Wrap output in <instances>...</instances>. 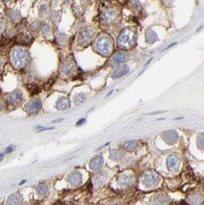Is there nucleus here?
<instances>
[{"label":"nucleus","instance_id":"nucleus-1","mask_svg":"<svg viewBox=\"0 0 204 205\" xmlns=\"http://www.w3.org/2000/svg\"><path fill=\"white\" fill-rule=\"evenodd\" d=\"M11 62L12 64L17 67H25L29 62V55L27 50L23 48H14L11 52Z\"/></svg>","mask_w":204,"mask_h":205},{"label":"nucleus","instance_id":"nucleus-2","mask_svg":"<svg viewBox=\"0 0 204 205\" xmlns=\"http://www.w3.org/2000/svg\"><path fill=\"white\" fill-rule=\"evenodd\" d=\"M97 49L101 55L109 56L112 53V50H113L112 39L108 36H104V37H101L100 39H98V41L97 43Z\"/></svg>","mask_w":204,"mask_h":205},{"label":"nucleus","instance_id":"nucleus-3","mask_svg":"<svg viewBox=\"0 0 204 205\" xmlns=\"http://www.w3.org/2000/svg\"><path fill=\"white\" fill-rule=\"evenodd\" d=\"M142 182L147 187H155L160 183V178L155 174L148 173L143 177Z\"/></svg>","mask_w":204,"mask_h":205},{"label":"nucleus","instance_id":"nucleus-4","mask_svg":"<svg viewBox=\"0 0 204 205\" xmlns=\"http://www.w3.org/2000/svg\"><path fill=\"white\" fill-rule=\"evenodd\" d=\"M131 43V33L128 31H124L118 37V45L123 48H128Z\"/></svg>","mask_w":204,"mask_h":205},{"label":"nucleus","instance_id":"nucleus-5","mask_svg":"<svg viewBox=\"0 0 204 205\" xmlns=\"http://www.w3.org/2000/svg\"><path fill=\"white\" fill-rule=\"evenodd\" d=\"M181 164V157L178 156L177 154H171L168 156L167 161H166V166L167 168L171 171L176 170Z\"/></svg>","mask_w":204,"mask_h":205},{"label":"nucleus","instance_id":"nucleus-6","mask_svg":"<svg viewBox=\"0 0 204 205\" xmlns=\"http://www.w3.org/2000/svg\"><path fill=\"white\" fill-rule=\"evenodd\" d=\"M67 180H68L69 183L71 184V186L77 187V186H80L82 182V176L78 171H74L68 176Z\"/></svg>","mask_w":204,"mask_h":205},{"label":"nucleus","instance_id":"nucleus-7","mask_svg":"<svg viewBox=\"0 0 204 205\" xmlns=\"http://www.w3.org/2000/svg\"><path fill=\"white\" fill-rule=\"evenodd\" d=\"M7 100H8V102L10 104H12V105L18 104L19 102H21L23 100V94L19 90L13 91V92H11L10 94L8 95Z\"/></svg>","mask_w":204,"mask_h":205},{"label":"nucleus","instance_id":"nucleus-8","mask_svg":"<svg viewBox=\"0 0 204 205\" xmlns=\"http://www.w3.org/2000/svg\"><path fill=\"white\" fill-rule=\"evenodd\" d=\"M118 182L122 187H131L135 182V177L133 175H122L118 179Z\"/></svg>","mask_w":204,"mask_h":205},{"label":"nucleus","instance_id":"nucleus-9","mask_svg":"<svg viewBox=\"0 0 204 205\" xmlns=\"http://www.w3.org/2000/svg\"><path fill=\"white\" fill-rule=\"evenodd\" d=\"M94 36V31H91V29H86V31H82L80 34V38H78V42H80L81 45L82 46H86L92 41Z\"/></svg>","mask_w":204,"mask_h":205},{"label":"nucleus","instance_id":"nucleus-10","mask_svg":"<svg viewBox=\"0 0 204 205\" xmlns=\"http://www.w3.org/2000/svg\"><path fill=\"white\" fill-rule=\"evenodd\" d=\"M104 164V160L102 156H97L94 157L89 163V166L92 170L94 171H98L99 169H101V167L103 166Z\"/></svg>","mask_w":204,"mask_h":205},{"label":"nucleus","instance_id":"nucleus-11","mask_svg":"<svg viewBox=\"0 0 204 205\" xmlns=\"http://www.w3.org/2000/svg\"><path fill=\"white\" fill-rule=\"evenodd\" d=\"M23 202H24V199H23L22 195L19 193H15V194L10 195L6 201L7 205H22Z\"/></svg>","mask_w":204,"mask_h":205},{"label":"nucleus","instance_id":"nucleus-12","mask_svg":"<svg viewBox=\"0 0 204 205\" xmlns=\"http://www.w3.org/2000/svg\"><path fill=\"white\" fill-rule=\"evenodd\" d=\"M163 138L166 143L173 144V143L176 142V140L178 138V133H176L175 130H167V131H164V133H163Z\"/></svg>","mask_w":204,"mask_h":205},{"label":"nucleus","instance_id":"nucleus-13","mask_svg":"<svg viewBox=\"0 0 204 205\" xmlns=\"http://www.w3.org/2000/svg\"><path fill=\"white\" fill-rule=\"evenodd\" d=\"M128 61V55L124 52L116 53L113 58V64L115 65H120Z\"/></svg>","mask_w":204,"mask_h":205},{"label":"nucleus","instance_id":"nucleus-14","mask_svg":"<svg viewBox=\"0 0 204 205\" xmlns=\"http://www.w3.org/2000/svg\"><path fill=\"white\" fill-rule=\"evenodd\" d=\"M70 107V101L67 97H60L57 100L56 103V109L62 111V110H66Z\"/></svg>","mask_w":204,"mask_h":205},{"label":"nucleus","instance_id":"nucleus-15","mask_svg":"<svg viewBox=\"0 0 204 205\" xmlns=\"http://www.w3.org/2000/svg\"><path fill=\"white\" fill-rule=\"evenodd\" d=\"M117 17V12L114 10H108L103 13V19L107 23H112L114 22Z\"/></svg>","mask_w":204,"mask_h":205},{"label":"nucleus","instance_id":"nucleus-16","mask_svg":"<svg viewBox=\"0 0 204 205\" xmlns=\"http://www.w3.org/2000/svg\"><path fill=\"white\" fill-rule=\"evenodd\" d=\"M42 108V101L40 99H35L31 101L27 105V111L29 113H38Z\"/></svg>","mask_w":204,"mask_h":205},{"label":"nucleus","instance_id":"nucleus-17","mask_svg":"<svg viewBox=\"0 0 204 205\" xmlns=\"http://www.w3.org/2000/svg\"><path fill=\"white\" fill-rule=\"evenodd\" d=\"M36 192L38 193V195L45 197V196H48V193H49V188H48V186L46 183L40 182L36 186Z\"/></svg>","mask_w":204,"mask_h":205},{"label":"nucleus","instance_id":"nucleus-18","mask_svg":"<svg viewBox=\"0 0 204 205\" xmlns=\"http://www.w3.org/2000/svg\"><path fill=\"white\" fill-rule=\"evenodd\" d=\"M107 180V174L106 172H99L98 173L95 178H94V181H95V183L98 185V186H102L105 182Z\"/></svg>","mask_w":204,"mask_h":205},{"label":"nucleus","instance_id":"nucleus-19","mask_svg":"<svg viewBox=\"0 0 204 205\" xmlns=\"http://www.w3.org/2000/svg\"><path fill=\"white\" fill-rule=\"evenodd\" d=\"M74 68H75V64L71 61H66L61 66V72L65 75H70L74 71Z\"/></svg>","mask_w":204,"mask_h":205},{"label":"nucleus","instance_id":"nucleus-20","mask_svg":"<svg viewBox=\"0 0 204 205\" xmlns=\"http://www.w3.org/2000/svg\"><path fill=\"white\" fill-rule=\"evenodd\" d=\"M129 71H130V68H129L128 66H126V65L120 66V67H118V68L114 72L113 78H114V79H117V78H120V77H122V76H125Z\"/></svg>","mask_w":204,"mask_h":205},{"label":"nucleus","instance_id":"nucleus-21","mask_svg":"<svg viewBox=\"0 0 204 205\" xmlns=\"http://www.w3.org/2000/svg\"><path fill=\"white\" fill-rule=\"evenodd\" d=\"M124 149L128 151H134L138 148V143L136 141H129L124 144Z\"/></svg>","mask_w":204,"mask_h":205},{"label":"nucleus","instance_id":"nucleus-22","mask_svg":"<svg viewBox=\"0 0 204 205\" xmlns=\"http://www.w3.org/2000/svg\"><path fill=\"white\" fill-rule=\"evenodd\" d=\"M110 156H111V159L114 161H120L124 157V153L118 150H112L110 152Z\"/></svg>","mask_w":204,"mask_h":205},{"label":"nucleus","instance_id":"nucleus-23","mask_svg":"<svg viewBox=\"0 0 204 205\" xmlns=\"http://www.w3.org/2000/svg\"><path fill=\"white\" fill-rule=\"evenodd\" d=\"M157 40H158V37H157V34L153 31H148L147 32V34H146V41L148 43H154Z\"/></svg>","mask_w":204,"mask_h":205},{"label":"nucleus","instance_id":"nucleus-24","mask_svg":"<svg viewBox=\"0 0 204 205\" xmlns=\"http://www.w3.org/2000/svg\"><path fill=\"white\" fill-rule=\"evenodd\" d=\"M167 203H168V200H167L166 197H164V196H158L154 200L155 205H166Z\"/></svg>","mask_w":204,"mask_h":205},{"label":"nucleus","instance_id":"nucleus-25","mask_svg":"<svg viewBox=\"0 0 204 205\" xmlns=\"http://www.w3.org/2000/svg\"><path fill=\"white\" fill-rule=\"evenodd\" d=\"M85 99H86V95L84 93H80L75 96V103L77 105L81 104L85 101Z\"/></svg>","mask_w":204,"mask_h":205},{"label":"nucleus","instance_id":"nucleus-26","mask_svg":"<svg viewBox=\"0 0 204 205\" xmlns=\"http://www.w3.org/2000/svg\"><path fill=\"white\" fill-rule=\"evenodd\" d=\"M27 90L30 92V94L31 95H34V94H37L38 92H39V88H38V86H36V85H32V84H28L27 85Z\"/></svg>","mask_w":204,"mask_h":205},{"label":"nucleus","instance_id":"nucleus-27","mask_svg":"<svg viewBox=\"0 0 204 205\" xmlns=\"http://www.w3.org/2000/svg\"><path fill=\"white\" fill-rule=\"evenodd\" d=\"M10 19L13 21V22H17L19 19H20V14L18 11H13L11 14H10Z\"/></svg>","mask_w":204,"mask_h":205},{"label":"nucleus","instance_id":"nucleus-28","mask_svg":"<svg viewBox=\"0 0 204 205\" xmlns=\"http://www.w3.org/2000/svg\"><path fill=\"white\" fill-rule=\"evenodd\" d=\"M198 143L200 148H204V133H201L198 138Z\"/></svg>","mask_w":204,"mask_h":205},{"label":"nucleus","instance_id":"nucleus-29","mask_svg":"<svg viewBox=\"0 0 204 205\" xmlns=\"http://www.w3.org/2000/svg\"><path fill=\"white\" fill-rule=\"evenodd\" d=\"M42 31H43V34H44V36H46V35H48V33L50 31L49 26H48V25H46V24H44V25L42 27Z\"/></svg>","mask_w":204,"mask_h":205},{"label":"nucleus","instance_id":"nucleus-30","mask_svg":"<svg viewBox=\"0 0 204 205\" xmlns=\"http://www.w3.org/2000/svg\"><path fill=\"white\" fill-rule=\"evenodd\" d=\"M21 43H28L29 42V36L28 35H22L19 41Z\"/></svg>","mask_w":204,"mask_h":205},{"label":"nucleus","instance_id":"nucleus-31","mask_svg":"<svg viewBox=\"0 0 204 205\" xmlns=\"http://www.w3.org/2000/svg\"><path fill=\"white\" fill-rule=\"evenodd\" d=\"M190 201H191V203H192L193 205H197V204L199 202V197H198V196H197V195H195V196L191 197Z\"/></svg>","mask_w":204,"mask_h":205},{"label":"nucleus","instance_id":"nucleus-32","mask_svg":"<svg viewBox=\"0 0 204 205\" xmlns=\"http://www.w3.org/2000/svg\"><path fill=\"white\" fill-rule=\"evenodd\" d=\"M40 26H41L40 22H39V21H37V22H34V23L32 24V26H31V28H32L34 31H37L38 29L40 28Z\"/></svg>","mask_w":204,"mask_h":205},{"label":"nucleus","instance_id":"nucleus-33","mask_svg":"<svg viewBox=\"0 0 204 205\" xmlns=\"http://www.w3.org/2000/svg\"><path fill=\"white\" fill-rule=\"evenodd\" d=\"M14 149H15L14 146H8V148L6 149V150H5V152H4V154H9V153H10V152H12V151L14 150Z\"/></svg>","mask_w":204,"mask_h":205},{"label":"nucleus","instance_id":"nucleus-34","mask_svg":"<svg viewBox=\"0 0 204 205\" xmlns=\"http://www.w3.org/2000/svg\"><path fill=\"white\" fill-rule=\"evenodd\" d=\"M54 128H52V127H50V128H43V127H41V126H38L37 128H36V130L37 131H44V130H49V129H53Z\"/></svg>","mask_w":204,"mask_h":205},{"label":"nucleus","instance_id":"nucleus-35","mask_svg":"<svg viewBox=\"0 0 204 205\" xmlns=\"http://www.w3.org/2000/svg\"><path fill=\"white\" fill-rule=\"evenodd\" d=\"M85 121H86V120H85V118H81L80 121H77V124H76V125H77V126H81V125L84 124V123H85Z\"/></svg>","mask_w":204,"mask_h":205},{"label":"nucleus","instance_id":"nucleus-36","mask_svg":"<svg viewBox=\"0 0 204 205\" xmlns=\"http://www.w3.org/2000/svg\"><path fill=\"white\" fill-rule=\"evenodd\" d=\"M5 108V105H4V102L2 100H0V110H3Z\"/></svg>","mask_w":204,"mask_h":205},{"label":"nucleus","instance_id":"nucleus-37","mask_svg":"<svg viewBox=\"0 0 204 205\" xmlns=\"http://www.w3.org/2000/svg\"><path fill=\"white\" fill-rule=\"evenodd\" d=\"M26 182H27V180H23L22 182H19V185H22V184H24V183H26Z\"/></svg>","mask_w":204,"mask_h":205},{"label":"nucleus","instance_id":"nucleus-38","mask_svg":"<svg viewBox=\"0 0 204 205\" xmlns=\"http://www.w3.org/2000/svg\"><path fill=\"white\" fill-rule=\"evenodd\" d=\"M62 119H59V120H55V121H52V123H58V122H60Z\"/></svg>","mask_w":204,"mask_h":205},{"label":"nucleus","instance_id":"nucleus-39","mask_svg":"<svg viewBox=\"0 0 204 205\" xmlns=\"http://www.w3.org/2000/svg\"><path fill=\"white\" fill-rule=\"evenodd\" d=\"M3 156H4V153H1V152H0V160H1V159L3 158Z\"/></svg>","mask_w":204,"mask_h":205}]
</instances>
